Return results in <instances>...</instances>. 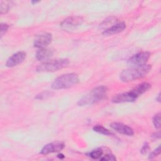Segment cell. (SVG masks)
Here are the masks:
<instances>
[{
    "label": "cell",
    "mask_w": 161,
    "mask_h": 161,
    "mask_svg": "<svg viewBox=\"0 0 161 161\" xmlns=\"http://www.w3.org/2000/svg\"><path fill=\"white\" fill-rule=\"evenodd\" d=\"M150 149V146H149V144L148 143H145L142 148V149L140 150V153L143 155L147 153L148 152V151Z\"/></svg>",
    "instance_id": "603a6c76"
},
{
    "label": "cell",
    "mask_w": 161,
    "mask_h": 161,
    "mask_svg": "<svg viewBox=\"0 0 161 161\" xmlns=\"http://www.w3.org/2000/svg\"><path fill=\"white\" fill-rule=\"evenodd\" d=\"M52 40V35L50 33H43L38 36L34 41V47L39 48H46Z\"/></svg>",
    "instance_id": "30bf717a"
},
{
    "label": "cell",
    "mask_w": 161,
    "mask_h": 161,
    "mask_svg": "<svg viewBox=\"0 0 161 161\" xmlns=\"http://www.w3.org/2000/svg\"><path fill=\"white\" fill-rule=\"evenodd\" d=\"M50 95H51L50 92L46 91V92H41L39 94H37L35 98L36 99H45L47 97H49Z\"/></svg>",
    "instance_id": "44dd1931"
},
{
    "label": "cell",
    "mask_w": 161,
    "mask_h": 161,
    "mask_svg": "<svg viewBox=\"0 0 161 161\" xmlns=\"http://www.w3.org/2000/svg\"><path fill=\"white\" fill-rule=\"evenodd\" d=\"M69 64V60L67 58L51 60L40 64L36 67V71L41 72H54L67 67Z\"/></svg>",
    "instance_id": "277c9868"
},
{
    "label": "cell",
    "mask_w": 161,
    "mask_h": 161,
    "mask_svg": "<svg viewBox=\"0 0 161 161\" xmlns=\"http://www.w3.org/2000/svg\"><path fill=\"white\" fill-rule=\"evenodd\" d=\"M150 56V53L148 52H142L137 53L131 56L128 60V64L132 66H140L146 64Z\"/></svg>",
    "instance_id": "8992f818"
},
{
    "label": "cell",
    "mask_w": 161,
    "mask_h": 161,
    "mask_svg": "<svg viewBox=\"0 0 161 161\" xmlns=\"http://www.w3.org/2000/svg\"><path fill=\"white\" fill-rule=\"evenodd\" d=\"M125 28H126L125 23L124 22H119L106 29L103 32V35L105 36H110L116 33H119L122 31H123Z\"/></svg>",
    "instance_id": "7c38bea8"
},
{
    "label": "cell",
    "mask_w": 161,
    "mask_h": 161,
    "mask_svg": "<svg viewBox=\"0 0 161 161\" xmlns=\"http://www.w3.org/2000/svg\"><path fill=\"white\" fill-rule=\"evenodd\" d=\"M152 136L153 137H154V138H159L160 137V132H158V133H155L154 135H152Z\"/></svg>",
    "instance_id": "cb8c5ba5"
},
{
    "label": "cell",
    "mask_w": 161,
    "mask_h": 161,
    "mask_svg": "<svg viewBox=\"0 0 161 161\" xmlns=\"http://www.w3.org/2000/svg\"><path fill=\"white\" fill-rule=\"evenodd\" d=\"M99 160L103 161H109V160H116V158L113 154H111V153H109L106 154L104 156H102Z\"/></svg>",
    "instance_id": "d6986e66"
},
{
    "label": "cell",
    "mask_w": 161,
    "mask_h": 161,
    "mask_svg": "<svg viewBox=\"0 0 161 161\" xmlns=\"http://www.w3.org/2000/svg\"><path fill=\"white\" fill-rule=\"evenodd\" d=\"M39 1H31V3L32 4H36V3H38Z\"/></svg>",
    "instance_id": "4316f807"
},
{
    "label": "cell",
    "mask_w": 161,
    "mask_h": 161,
    "mask_svg": "<svg viewBox=\"0 0 161 161\" xmlns=\"http://www.w3.org/2000/svg\"><path fill=\"white\" fill-rule=\"evenodd\" d=\"M64 146L65 145L63 142H57L50 143L45 145L42 148L40 153L41 154H43V155H47L50 153L57 152L62 150L64 148Z\"/></svg>",
    "instance_id": "9c48e42d"
},
{
    "label": "cell",
    "mask_w": 161,
    "mask_h": 161,
    "mask_svg": "<svg viewBox=\"0 0 161 161\" xmlns=\"http://www.w3.org/2000/svg\"><path fill=\"white\" fill-rule=\"evenodd\" d=\"M83 22V18L80 16H74L69 17L64 19L60 25V28L64 31H72L76 29L78 26L82 25Z\"/></svg>",
    "instance_id": "5b68a950"
},
{
    "label": "cell",
    "mask_w": 161,
    "mask_h": 161,
    "mask_svg": "<svg viewBox=\"0 0 161 161\" xmlns=\"http://www.w3.org/2000/svg\"><path fill=\"white\" fill-rule=\"evenodd\" d=\"M156 100L158 101V102H160V93H159L157 96V97H156Z\"/></svg>",
    "instance_id": "d4e9b609"
},
{
    "label": "cell",
    "mask_w": 161,
    "mask_h": 161,
    "mask_svg": "<svg viewBox=\"0 0 161 161\" xmlns=\"http://www.w3.org/2000/svg\"><path fill=\"white\" fill-rule=\"evenodd\" d=\"M12 2L8 1H2L0 3V13L1 14L5 13L9 9Z\"/></svg>",
    "instance_id": "2e32d148"
},
{
    "label": "cell",
    "mask_w": 161,
    "mask_h": 161,
    "mask_svg": "<svg viewBox=\"0 0 161 161\" xmlns=\"http://www.w3.org/2000/svg\"><path fill=\"white\" fill-rule=\"evenodd\" d=\"M160 153V145H159L155 150H154L152 152L150 153V154L149 155L148 158L152 159V158H155V157L158 156Z\"/></svg>",
    "instance_id": "7402d4cb"
},
{
    "label": "cell",
    "mask_w": 161,
    "mask_h": 161,
    "mask_svg": "<svg viewBox=\"0 0 161 161\" xmlns=\"http://www.w3.org/2000/svg\"><path fill=\"white\" fill-rule=\"evenodd\" d=\"M57 156H58V158H64V155L63 154H62V153L58 154Z\"/></svg>",
    "instance_id": "484cf974"
},
{
    "label": "cell",
    "mask_w": 161,
    "mask_h": 161,
    "mask_svg": "<svg viewBox=\"0 0 161 161\" xmlns=\"http://www.w3.org/2000/svg\"><path fill=\"white\" fill-rule=\"evenodd\" d=\"M150 87H151L150 84H149L148 82H142V83L137 85L131 91L137 97H138L140 95H141V94H143L144 92H145L146 91H147Z\"/></svg>",
    "instance_id": "5bb4252c"
},
{
    "label": "cell",
    "mask_w": 161,
    "mask_h": 161,
    "mask_svg": "<svg viewBox=\"0 0 161 161\" xmlns=\"http://www.w3.org/2000/svg\"><path fill=\"white\" fill-rule=\"evenodd\" d=\"M160 113L156 114L153 118V124L156 128H160Z\"/></svg>",
    "instance_id": "ac0fdd59"
},
{
    "label": "cell",
    "mask_w": 161,
    "mask_h": 161,
    "mask_svg": "<svg viewBox=\"0 0 161 161\" xmlns=\"http://www.w3.org/2000/svg\"><path fill=\"white\" fill-rule=\"evenodd\" d=\"M110 126L116 131L125 135L132 136L134 134V131L131 127L121 123L114 122L110 124Z\"/></svg>",
    "instance_id": "8fae6325"
},
{
    "label": "cell",
    "mask_w": 161,
    "mask_h": 161,
    "mask_svg": "<svg viewBox=\"0 0 161 161\" xmlns=\"http://www.w3.org/2000/svg\"><path fill=\"white\" fill-rule=\"evenodd\" d=\"M152 66L145 64L140 66H135L123 70L119 74V79L122 82H130L145 76L151 70Z\"/></svg>",
    "instance_id": "6da1fadb"
},
{
    "label": "cell",
    "mask_w": 161,
    "mask_h": 161,
    "mask_svg": "<svg viewBox=\"0 0 161 161\" xmlns=\"http://www.w3.org/2000/svg\"><path fill=\"white\" fill-rule=\"evenodd\" d=\"M26 56V53L25 52H18L11 57L7 60L6 62V65L8 67H14L24 61Z\"/></svg>",
    "instance_id": "ba28073f"
},
{
    "label": "cell",
    "mask_w": 161,
    "mask_h": 161,
    "mask_svg": "<svg viewBox=\"0 0 161 161\" xmlns=\"http://www.w3.org/2000/svg\"><path fill=\"white\" fill-rule=\"evenodd\" d=\"M138 97L134 93H133L131 91H130L128 92H123L114 96L112 99V102L114 103L133 102Z\"/></svg>",
    "instance_id": "52a82bcc"
},
{
    "label": "cell",
    "mask_w": 161,
    "mask_h": 161,
    "mask_svg": "<svg viewBox=\"0 0 161 161\" xmlns=\"http://www.w3.org/2000/svg\"><path fill=\"white\" fill-rule=\"evenodd\" d=\"M53 55V52L52 50L43 48H40L36 53V58L38 60H47Z\"/></svg>",
    "instance_id": "4fadbf2b"
},
{
    "label": "cell",
    "mask_w": 161,
    "mask_h": 161,
    "mask_svg": "<svg viewBox=\"0 0 161 161\" xmlns=\"http://www.w3.org/2000/svg\"><path fill=\"white\" fill-rule=\"evenodd\" d=\"M79 80V77L75 73L65 74L53 80L52 84V88L55 90L67 89L77 84Z\"/></svg>",
    "instance_id": "3957f363"
},
{
    "label": "cell",
    "mask_w": 161,
    "mask_h": 161,
    "mask_svg": "<svg viewBox=\"0 0 161 161\" xmlns=\"http://www.w3.org/2000/svg\"><path fill=\"white\" fill-rule=\"evenodd\" d=\"M103 150L101 148H97L91 151L89 154V157L93 159H98L103 156Z\"/></svg>",
    "instance_id": "e0dca14e"
},
{
    "label": "cell",
    "mask_w": 161,
    "mask_h": 161,
    "mask_svg": "<svg viewBox=\"0 0 161 161\" xmlns=\"http://www.w3.org/2000/svg\"><path fill=\"white\" fill-rule=\"evenodd\" d=\"M9 28L8 25L6 23H1L0 25V35H1V38L4 36V35L6 33Z\"/></svg>",
    "instance_id": "ffe728a7"
},
{
    "label": "cell",
    "mask_w": 161,
    "mask_h": 161,
    "mask_svg": "<svg viewBox=\"0 0 161 161\" xmlns=\"http://www.w3.org/2000/svg\"><path fill=\"white\" fill-rule=\"evenodd\" d=\"M93 130L97 133H99L100 134H103L107 136H110L113 135V133L106 128L103 127L101 125H96L93 127Z\"/></svg>",
    "instance_id": "9a60e30c"
},
{
    "label": "cell",
    "mask_w": 161,
    "mask_h": 161,
    "mask_svg": "<svg viewBox=\"0 0 161 161\" xmlns=\"http://www.w3.org/2000/svg\"><path fill=\"white\" fill-rule=\"evenodd\" d=\"M107 91L108 89L106 86H97L93 89L88 94L80 98L77 104L80 106H84L92 104L95 103H97V101H101L106 97Z\"/></svg>",
    "instance_id": "7a4b0ae2"
}]
</instances>
